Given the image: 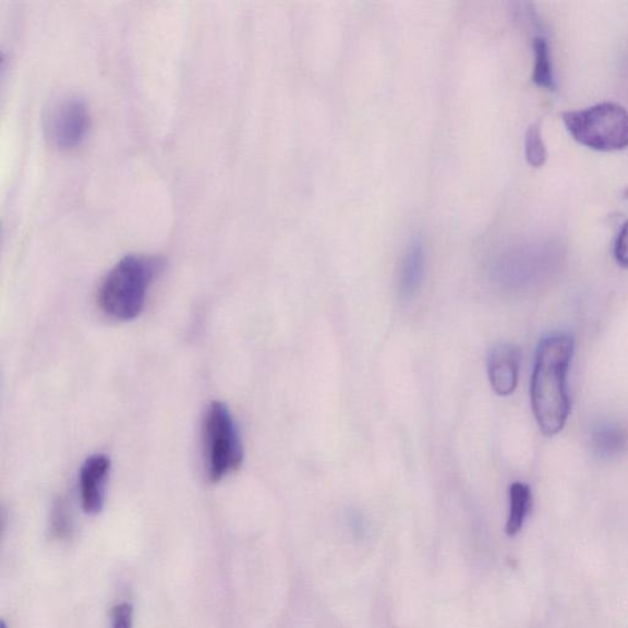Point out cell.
<instances>
[{"mask_svg": "<svg viewBox=\"0 0 628 628\" xmlns=\"http://www.w3.org/2000/svg\"><path fill=\"white\" fill-rule=\"evenodd\" d=\"M573 353L575 342L566 334L550 335L538 347L530 396L539 429L548 438L557 436L570 415L567 374Z\"/></svg>", "mask_w": 628, "mask_h": 628, "instance_id": "1", "label": "cell"}, {"mask_svg": "<svg viewBox=\"0 0 628 628\" xmlns=\"http://www.w3.org/2000/svg\"><path fill=\"white\" fill-rule=\"evenodd\" d=\"M161 268V261L154 257L131 255L120 259L100 285L98 304L101 311L119 322L137 318Z\"/></svg>", "mask_w": 628, "mask_h": 628, "instance_id": "2", "label": "cell"}, {"mask_svg": "<svg viewBox=\"0 0 628 628\" xmlns=\"http://www.w3.org/2000/svg\"><path fill=\"white\" fill-rule=\"evenodd\" d=\"M563 122L573 139L589 149L610 153L628 148V112L618 104L566 112Z\"/></svg>", "mask_w": 628, "mask_h": 628, "instance_id": "3", "label": "cell"}, {"mask_svg": "<svg viewBox=\"0 0 628 628\" xmlns=\"http://www.w3.org/2000/svg\"><path fill=\"white\" fill-rule=\"evenodd\" d=\"M205 468L213 482L220 481L244 462V445L228 408L214 402L203 425Z\"/></svg>", "mask_w": 628, "mask_h": 628, "instance_id": "4", "label": "cell"}, {"mask_svg": "<svg viewBox=\"0 0 628 628\" xmlns=\"http://www.w3.org/2000/svg\"><path fill=\"white\" fill-rule=\"evenodd\" d=\"M90 129L88 106L79 98L56 101L45 118L46 136L56 148L75 149L87 138Z\"/></svg>", "mask_w": 628, "mask_h": 628, "instance_id": "5", "label": "cell"}, {"mask_svg": "<svg viewBox=\"0 0 628 628\" xmlns=\"http://www.w3.org/2000/svg\"><path fill=\"white\" fill-rule=\"evenodd\" d=\"M110 469V458L105 454L91 455L80 469L81 504L88 514H98L104 509Z\"/></svg>", "mask_w": 628, "mask_h": 628, "instance_id": "6", "label": "cell"}, {"mask_svg": "<svg viewBox=\"0 0 628 628\" xmlns=\"http://www.w3.org/2000/svg\"><path fill=\"white\" fill-rule=\"evenodd\" d=\"M521 350L511 344H499L491 349L488 359L489 380L494 393L509 396L517 390Z\"/></svg>", "mask_w": 628, "mask_h": 628, "instance_id": "7", "label": "cell"}, {"mask_svg": "<svg viewBox=\"0 0 628 628\" xmlns=\"http://www.w3.org/2000/svg\"><path fill=\"white\" fill-rule=\"evenodd\" d=\"M425 249L420 239L409 245L403 258L400 277V296L410 301L416 296L424 281Z\"/></svg>", "mask_w": 628, "mask_h": 628, "instance_id": "8", "label": "cell"}, {"mask_svg": "<svg viewBox=\"0 0 628 628\" xmlns=\"http://www.w3.org/2000/svg\"><path fill=\"white\" fill-rule=\"evenodd\" d=\"M510 516L507 521L506 533L510 537L517 536L522 530L528 518L533 498L530 488L523 482H514L510 488Z\"/></svg>", "mask_w": 628, "mask_h": 628, "instance_id": "9", "label": "cell"}, {"mask_svg": "<svg viewBox=\"0 0 628 628\" xmlns=\"http://www.w3.org/2000/svg\"><path fill=\"white\" fill-rule=\"evenodd\" d=\"M591 444L599 457L615 458L627 450L628 434L619 426L604 425L593 432Z\"/></svg>", "mask_w": 628, "mask_h": 628, "instance_id": "10", "label": "cell"}, {"mask_svg": "<svg viewBox=\"0 0 628 628\" xmlns=\"http://www.w3.org/2000/svg\"><path fill=\"white\" fill-rule=\"evenodd\" d=\"M534 69L533 81L538 87L552 90L555 88L553 67L548 40L538 35L533 40Z\"/></svg>", "mask_w": 628, "mask_h": 628, "instance_id": "11", "label": "cell"}, {"mask_svg": "<svg viewBox=\"0 0 628 628\" xmlns=\"http://www.w3.org/2000/svg\"><path fill=\"white\" fill-rule=\"evenodd\" d=\"M526 157L529 165L541 167L547 163L548 153L539 125L530 126L526 135Z\"/></svg>", "mask_w": 628, "mask_h": 628, "instance_id": "12", "label": "cell"}, {"mask_svg": "<svg viewBox=\"0 0 628 628\" xmlns=\"http://www.w3.org/2000/svg\"><path fill=\"white\" fill-rule=\"evenodd\" d=\"M72 530L71 516L65 500H58L51 516V531L57 539H66Z\"/></svg>", "mask_w": 628, "mask_h": 628, "instance_id": "13", "label": "cell"}, {"mask_svg": "<svg viewBox=\"0 0 628 628\" xmlns=\"http://www.w3.org/2000/svg\"><path fill=\"white\" fill-rule=\"evenodd\" d=\"M614 253L620 267L628 269V222L622 225L618 238H616Z\"/></svg>", "mask_w": 628, "mask_h": 628, "instance_id": "14", "label": "cell"}, {"mask_svg": "<svg viewBox=\"0 0 628 628\" xmlns=\"http://www.w3.org/2000/svg\"><path fill=\"white\" fill-rule=\"evenodd\" d=\"M111 620V628H133V607L130 604H118L112 610Z\"/></svg>", "mask_w": 628, "mask_h": 628, "instance_id": "15", "label": "cell"}]
</instances>
